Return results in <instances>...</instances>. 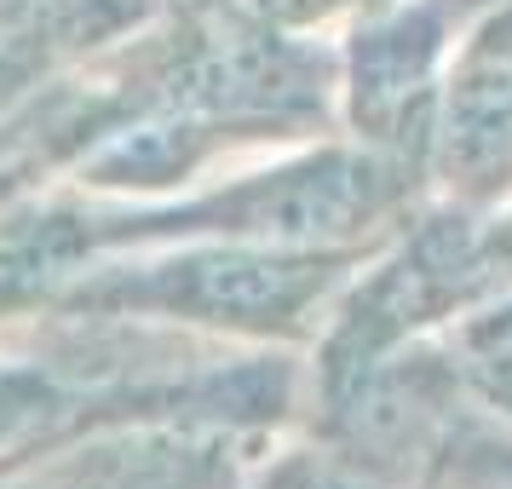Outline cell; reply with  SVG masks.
<instances>
[{
  "mask_svg": "<svg viewBox=\"0 0 512 489\" xmlns=\"http://www.w3.org/2000/svg\"><path fill=\"white\" fill-rule=\"evenodd\" d=\"M380 248L190 242L179 254L104 265L64 288L75 317H167L236 340H317L357 271Z\"/></svg>",
  "mask_w": 512,
  "mask_h": 489,
  "instance_id": "obj_1",
  "label": "cell"
},
{
  "mask_svg": "<svg viewBox=\"0 0 512 489\" xmlns=\"http://www.w3.org/2000/svg\"><path fill=\"white\" fill-rule=\"evenodd\" d=\"M512 294V202H449L415 219L357 271L317 334V392L346 386L426 328L472 317Z\"/></svg>",
  "mask_w": 512,
  "mask_h": 489,
  "instance_id": "obj_2",
  "label": "cell"
},
{
  "mask_svg": "<svg viewBox=\"0 0 512 489\" xmlns=\"http://www.w3.org/2000/svg\"><path fill=\"white\" fill-rule=\"evenodd\" d=\"M495 0H386L340 35V121L357 144L409 156L432 173L443 81L466 29Z\"/></svg>",
  "mask_w": 512,
  "mask_h": 489,
  "instance_id": "obj_3",
  "label": "cell"
},
{
  "mask_svg": "<svg viewBox=\"0 0 512 489\" xmlns=\"http://www.w3.org/2000/svg\"><path fill=\"white\" fill-rule=\"evenodd\" d=\"M265 438L196 420H116L70 449L12 461L0 489H242Z\"/></svg>",
  "mask_w": 512,
  "mask_h": 489,
  "instance_id": "obj_4",
  "label": "cell"
},
{
  "mask_svg": "<svg viewBox=\"0 0 512 489\" xmlns=\"http://www.w3.org/2000/svg\"><path fill=\"white\" fill-rule=\"evenodd\" d=\"M432 185L449 202H512V0H495L455 47L432 133Z\"/></svg>",
  "mask_w": 512,
  "mask_h": 489,
  "instance_id": "obj_5",
  "label": "cell"
},
{
  "mask_svg": "<svg viewBox=\"0 0 512 489\" xmlns=\"http://www.w3.org/2000/svg\"><path fill=\"white\" fill-rule=\"evenodd\" d=\"M443 346L455 351V363L466 369V380L501 415H512V294L484 305V311H472V317H461V323H449Z\"/></svg>",
  "mask_w": 512,
  "mask_h": 489,
  "instance_id": "obj_6",
  "label": "cell"
},
{
  "mask_svg": "<svg viewBox=\"0 0 512 489\" xmlns=\"http://www.w3.org/2000/svg\"><path fill=\"white\" fill-rule=\"evenodd\" d=\"M248 489H403L386 472H374L369 461H357L340 443H300V449H282L277 461L259 472Z\"/></svg>",
  "mask_w": 512,
  "mask_h": 489,
  "instance_id": "obj_7",
  "label": "cell"
},
{
  "mask_svg": "<svg viewBox=\"0 0 512 489\" xmlns=\"http://www.w3.org/2000/svg\"><path fill=\"white\" fill-rule=\"evenodd\" d=\"M219 6H231L242 18H259L271 29H288V35H311L323 24H351V18H363L386 0H219Z\"/></svg>",
  "mask_w": 512,
  "mask_h": 489,
  "instance_id": "obj_8",
  "label": "cell"
}]
</instances>
